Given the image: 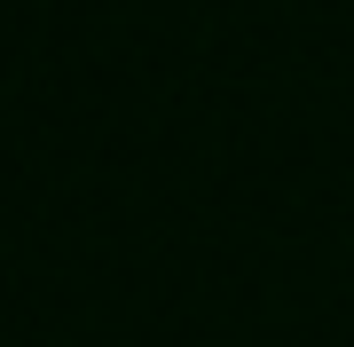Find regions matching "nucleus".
I'll list each match as a JSON object with an SVG mask.
<instances>
[]
</instances>
